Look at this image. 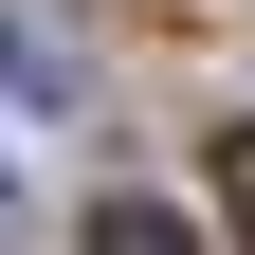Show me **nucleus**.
Returning <instances> with one entry per match:
<instances>
[{"mask_svg": "<svg viewBox=\"0 0 255 255\" xmlns=\"http://www.w3.org/2000/svg\"><path fill=\"white\" fill-rule=\"evenodd\" d=\"M0 91H18V110H73V55H55L18 0H0Z\"/></svg>", "mask_w": 255, "mask_h": 255, "instance_id": "1", "label": "nucleus"}, {"mask_svg": "<svg viewBox=\"0 0 255 255\" xmlns=\"http://www.w3.org/2000/svg\"><path fill=\"white\" fill-rule=\"evenodd\" d=\"M91 255H201V219H182V201H110V219H91Z\"/></svg>", "mask_w": 255, "mask_h": 255, "instance_id": "2", "label": "nucleus"}, {"mask_svg": "<svg viewBox=\"0 0 255 255\" xmlns=\"http://www.w3.org/2000/svg\"><path fill=\"white\" fill-rule=\"evenodd\" d=\"M219 201H237V237H255V128H237V146H219Z\"/></svg>", "mask_w": 255, "mask_h": 255, "instance_id": "3", "label": "nucleus"}, {"mask_svg": "<svg viewBox=\"0 0 255 255\" xmlns=\"http://www.w3.org/2000/svg\"><path fill=\"white\" fill-rule=\"evenodd\" d=\"M0 237H18V164H0Z\"/></svg>", "mask_w": 255, "mask_h": 255, "instance_id": "4", "label": "nucleus"}]
</instances>
